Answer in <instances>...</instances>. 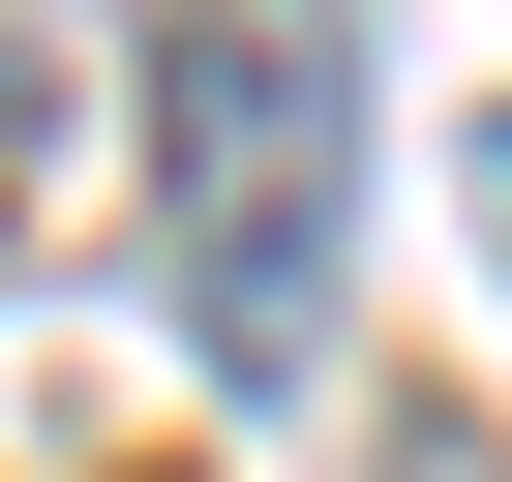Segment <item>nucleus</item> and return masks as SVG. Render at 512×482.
Instances as JSON below:
<instances>
[{"label": "nucleus", "mask_w": 512, "mask_h": 482, "mask_svg": "<svg viewBox=\"0 0 512 482\" xmlns=\"http://www.w3.org/2000/svg\"><path fill=\"white\" fill-rule=\"evenodd\" d=\"M482 241H512V121H482Z\"/></svg>", "instance_id": "obj_2"}, {"label": "nucleus", "mask_w": 512, "mask_h": 482, "mask_svg": "<svg viewBox=\"0 0 512 482\" xmlns=\"http://www.w3.org/2000/svg\"><path fill=\"white\" fill-rule=\"evenodd\" d=\"M151 241L181 332L241 392L332 362V241H362V0H151Z\"/></svg>", "instance_id": "obj_1"}]
</instances>
